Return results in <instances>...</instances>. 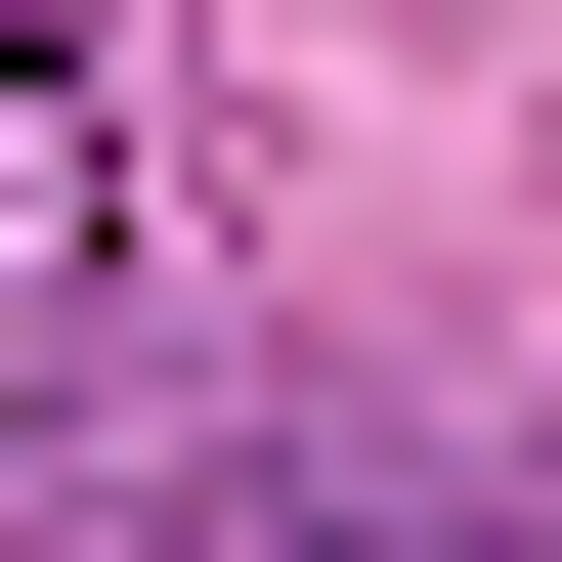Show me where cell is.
<instances>
[{
    "label": "cell",
    "mask_w": 562,
    "mask_h": 562,
    "mask_svg": "<svg viewBox=\"0 0 562 562\" xmlns=\"http://www.w3.org/2000/svg\"><path fill=\"white\" fill-rule=\"evenodd\" d=\"M131 303V87H87V0H0V390Z\"/></svg>",
    "instance_id": "6da1fadb"
}]
</instances>
